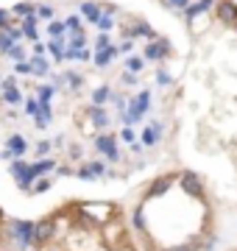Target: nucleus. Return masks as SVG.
<instances>
[{
    "label": "nucleus",
    "mask_w": 237,
    "mask_h": 251,
    "mask_svg": "<svg viewBox=\"0 0 237 251\" xmlns=\"http://www.w3.org/2000/svg\"><path fill=\"white\" fill-rule=\"evenodd\" d=\"M173 181H176L173 173H167V176H162V179H154V181H151V187L145 190V198H159V196H165L167 190L173 187Z\"/></svg>",
    "instance_id": "nucleus-5"
},
{
    "label": "nucleus",
    "mask_w": 237,
    "mask_h": 251,
    "mask_svg": "<svg viewBox=\"0 0 237 251\" xmlns=\"http://www.w3.org/2000/svg\"><path fill=\"white\" fill-rule=\"evenodd\" d=\"M118 45H109L103 48V50H95V67H106V64L112 62V59H118Z\"/></svg>",
    "instance_id": "nucleus-11"
},
{
    "label": "nucleus",
    "mask_w": 237,
    "mask_h": 251,
    "mask_svg": "<svg viewBox=\"0 0 237 251\" xmlns=\"http://www.w3.org/2000/svg\"><path fill=\"white\" fill-rule=\"evenodd\" d=\"M87 168H90L92 179H98L100 173H103V162H90V165H87Z\"/></svg>",
    "instance_id": "nucleus-37"
},
{
    "label": "nucleus",
    "mask_w": 237,
    "mask_h": 251,
    "mask_svg": "<svg viewBox=\"0 0 237 251\" xmlns=\"http://www.w3.org/2000/svg\"><path fill=\"white\" fill-rule=\"evenodd\" d=\"M84 42H87V36H84V31H78V34H73V39H70V48H84Z\"/></svg>",
    "instance_id": "nucleus-36"
},
{
    "label": "nucleus",
    "mask_w": 237,
    "mask_h": 251,
    "mask_svg": "<svg viewBox=\"0 0 237 251\" xmlns=\"http://www.w3.org/2000/svg\"><path fill=\"white\" fill-rule=\"evenodd\" d=\"M45 50H47V45L37 39V42H34V56H45Z\"/></svg>",
    "instance_id": "nucleus-43"
},
{
    "label": "nucleus",
    "mask_w": 237,
    "mask_h": 251,
    "mask_svg": "<svg viewBox=\"0 0 237 251\" xmlns=\"http://www.w3.org/2000/svg\"><path fill=\"white\" fill-rule=\"evenodd\" d=\"M11 234L20 249H28L34 243V224L31 221H11Z\"/></svg>",
    "instance_id": "nucleus-2"
},
{
    "label": "nucleus",
    "mask_w": 237,
    "mask_h": 251,
    "mask_svg": "<svg viewBox=\"0 0 237 251\" xmlns=\"http://www.w3.org/2000/svg\"><path fill=\"white\" fill-rule=\"evenodd\" d=\"M28 171H31V176H34V179H39V176H45V173L56 171V162H53V159L34 162V165H28Z\"/></svg>",
    "instance_id": "nucleus-14"
},
{
    "label": "nucleus",
    "mask_w": 237,
    "mask_h": 251,
    "mask_svg": "<svg viewBox=\"0 0 237 251\" xmlns=\"http://www.w3.org/2000/svg\"><path fill=\"white\" fill-rule=\"evenodd\" d=\"M47 50L56 56V62H64V39L62 36H53V39L47 42Z\"/></svg>",
    "instance_id": "nucleus-17"
},
{
    "label": "nucleus",
    "mask_w": 237,
    "mask_h": 251,
    "mask_svg": "<svg viewBox=\"0 0 237 251\" xmlns=\"http://www.w3.org/2000/svg\"><path fill=\"white\" fill-rule=\"evenodd\" d=\"M131 45H134V42H131V39L126 36V39L120 42V48H118V50H123V53H128V50H131Z\"/></svg>",
    "instance_id": "nucleus-48"
},
{
    "label": "nucleus",
    "mask_w": 237,
    "mask_h": 251,
    "mask_svg": "<svg viewBox=\"0 0 237 251\" xmlns=\"http://www.w3.org/2000/svg\"><path fill=\"white\" fill-rule=\"evenodd\" d=\"M11 45H14V39H11L9 31H0V53H9Z\"/></svg>",
    "instance_id": "nucleus-21"
},
{
    "label": "nucleus",
    "mask_w": 237,
    "mask_h": 251,
    "mask_svg": "<svg viewBox=\"0 0 237 251\" xmlns=\"http://www.w3.org/2000/svg\"><path fill=\"white\" fill-rule=\"evenodd\" d=\"M9 23H11V20H9V11H6V9H0V31H3V28L9 25Z\"/></svg>",
    "instance_id": "nucleus-46"
},
{
    "label": "nucleus",
    "mask_w": 237,
    "mask_h": 251,
    "mask_svg": "<svg viewBox=\"0 0 237 251\" xmlns=\"http://www.w3.org/2000/svg\"><path fill=\"white\" fill-rule=\"evenodd\" d=\"M25 168H28V165L23 159H14V162H11V176H14V179H17V176H23V173H25Z\"/></svg>",
    "instance_id": "nucleus-26"
},
{
    "label": "nucleus",
    "mask_w": 237,
    "mask_h": 251,
    "mask_svg": "<svg viewBox=\"0 0 237 251\" xmlns=\"http://www.w3.org/2000/svg\"><path fill=\"white\" fill-rule=\"evenodd\" d=\"M53 237V221H39V224H34V243L37 246H45L47 240Z\"/></svg>",
    "instance_id": "nucleus-7"
},
{
    "label": "nucleus",
    "mask_w": 237,
    "mask_h": 251,
    "mask_svg": "<svg viewBox=\"0 0 237 251\" xmlns=\"http://www.w3.org/2000/svg\"><path fill=\"white\" fill-rule=\"evenodd\" d=\"M165 6H170V9H187L190 6V0H162Z\"/></svg>",
    "instance_id": "nucleus-35"
},
{
    "label": "nucleus",
    "mask_w": 237,
    "mask_h": 251,
    "mask_svg": "<svg viewBox=\"0 0 237 251\" xmlns=\"http://www.w3.org/2000/svg\"><path fill=\"white\" fill-rule=\"evenodd\" d=\"M31 70L37 73V75H47V70H50V62H47L45 56H34V59H31Z\"/></svg>",
    "instance_id": "nucleus-18"
},
{
    "label": "nucleus",
    "mask_w": 237,
    "mask_h": 251,
    "mask_svg": "<svg viewBox=\"0 0 237 251\" xmlns=\"http://www.w3.org/2000/svg\"><path fill=\"white\" fill-rule=\"evenodd\" d=\"M95 151H100L106 159H112V162H118L120 159V151H118V140L112 134H98L95 137Z\"/></svg>",
    "instance_id": "nucleus-4"
},
{
    "label": "nucleus",
    "mask_w": 237,
    "mask_h": 251,
    "mask_svg": "<svg viewBox=\"0 0 237 251\" xmlns=\"http://www.w3.org/2000/svg\"><path fill=\"white\" fill-rule=\"evenodd\" d=\"M131 224L137 226L140 232H142V229H145V218H142V209H134V218H131Z\"/></svg>",
    "instance_id": "nucleus-32"
},
{
    "label": "nucleus",
    "mask_w": 237,
    "mask_h": 251,
    "mask_svg": "<svg viewBox=\"0 0 237 251\" xmlns=\"http://www.w3.org/2000/svg\"><path fill=\"white\" fill-rule=\"evenodd\" d=\"M53 92H56V87H39V100H50Z\"/></svg>",
    "instance_id": "nucleus-38"
},
{
    "label": "nucleus",
    "mask_w": 237,
    "mask_h": 251,
    "mask_svg": "<svg viewBox=\"0 0 237 251\" xmlns=\"http://www.w3.org/2000/svg\"><path fill=\"white\" fill-rule=\"evenodd\" d=\"M50 148H53V143H50V140H47V143L42 140V143L37 145V153H39V156H47V153H50Z\"/></svg>",
    "instance_id": "nucleus-39"
},
{
    "label": "nucleus",
    "mask_w": 237,
    "mask_h": 251,
    "mask_svg": "<svg viewBox=\"0 0 237 251\" xmlns=\"http://www.w3.org/2000/svg\"><path fill=\"white\" fill-rule=\"evenodd\" d=\"M212 6H215V0H198V3H192V6H187V9H184V17H187V20H195L201 11L212 9Z\"/></svg>",
    "instance_id": "nucleus-15"
},
{
    "label": "nucleus",
    "mask_w": 237,
    "mask_h": 251,
    "mask_svg": "<svg viewBox=\"0 0 237 251\" xmlns=\"http://www.w3.org/2000/svg\"><path fill=\"white\" fill-rule=\"evenodd\" d=\"M6 56H11V59H23L25 53H23V48H20V45H11V50Z\"/></svg>",
    "instance_id": "nucleus-44"
},
{
    "label": "nucleus",
    "mask_w": 237,
    "mask_h": 251,
    "mask_svg": "<svg viewBox=\"0 0 237 251\" xmlns=\"http://www.w3.org/2000/svg\"><path fill=\"white\" fill-rule=\"evenodd\" d=\"M156 84H159V87H170V84H173V75L167 70H156Z\"/></svg>",
    "instance_id": "nucleus-24"
},
{
    "label": "nucleus",
    "mask_w": 237,
    "mask_h": 251,
    "mask_svg": "<svg viewBox=\"0 0 237 251\" xmlns=\"http://www.w3.org/2000/svg\"><path fill=\"white\" fill-rule=\"evenodd\" d=\"M235 31H237V23H235Z\"/></svg>",
    "instance_id": "nucleus-50"
},
{
    "label": "nucleus",
    "mask_w": 237,
    "mask_h": 251,
    "mask_svg": "<svg viewBox=\"0 0 237 251\" xmlns=\"http://www.w3.org/2000/svg\"><path fill=\"white\" fill-rule=\"evenodd\" d=\"M0 100H3V103H9V106H17L20 100H23V95L17 92L14 84H3V87H0Z\"/></svg>",
    "instance_id": "nucleus-10"
},
{
    "label": "nucleus",
    "mask_w": 237,
    "mask_h": 251,
    "mask_svg": "<svg viewBox=\"0 0 237 251\" xmlns=\"http://www.w3.org/2000/svg\"><path fill=\"white\" fill-rule=\"evenodd\" d=\"M148 103H151V92H148V90H142V92L137 95V98H134L131 103H128L131 109L126 112V126H134L137 120H142V115H145L148 109H151Z\"/></svg>",
    "instance_id": "nucleus-1"
},
{
    "label": "nucleus",
    "mask_w": 237,
    "mask_h": 251,
    "mask_svg": "<svg viewBox=\"0 0 237 251\" xmlns=\"http://www.w3.org/2000/svg\"><path fill=\"white\" fill-rule=\"evenodd\" d=\"M70 156H73V159H78V156H81V148H78V145H73V148H70Z\"/></svg>",
    "instance_id": "nucleus-49"
},
{
    "label": "nucleus",
    "mask_w": 237,
    "mask_h": 251,
    "mask_svg": "<svg viewBox=\"0 0 237 251\" xmlns=\"http://www.w3.org/2000/svg\"><path fill=\"white\" fill-rule=\"evenodd\" d=\"M126 67H128L131 73H142V67H145V62H142L140 56H128V59H126Z\"/></svg>",
    "instance_id": "nucleus-20"
},
{
    "label": "nucleus",
    "mask_w": 237,
    "mask_h": 251,
    "mask_svg": "<svg viewBox=\"0 0 237 251\" xmlns=\"http://www.w3.org/2000/svg\"><path fill=\"white\" fill-rule=\"evenodd\" d=\"M64 28H67V31H73V34H78V31H81V20L75 17V14H70V17L64 20Z\"/></svg>",
    "instance_id": "nucleus-25"
},
{
    "label": "nucleus",
    "mask_w": 237,
    "mask_h": 251,
    "mask_svg": "<svg viewBox=\"0 0 237 251\" xmlns=\"http://www.w3.org/2000/svg\"><path fill=\"white\" fill-rule=\"evenodd\" d=\"M165 56H170V42H167V39L151 42V45L145 48V59L148 62H162Z\"/></svg>",
    "instance_id": "nucleus-6"
},
{
    "label": "nucleus",
    "mask_w": 237,
    "mask_h": 251,
    "mask_svg": "<svg viewBox=\"0 0 237 251\" xmlns=\"http://www.w3.org/2000/svg\"><path fill=\"white\" fill-rule=\"evenodd\" d=\"M112 45V36L106 34V31H103V34L98 36V39H95V50H103V48H109Z\"/></svg>",
    "instance_id": "nucleus-27"
},
{
    "label": "nucleus",
    "mask_w": 237,
    "mask_h": 251,
    "mask_svg": "<svg viewBox=\"0 0 237 251\" xmlns=\"http://www.w3.org/2000/svg\"><path fill=\"white\" fill-rule=\"evenodd\" d=\"M120 137H123L126 143H134V128H131V126H126V128L120 131Z\"/></svg>",
    "instance_id": "nucleus-42"
},
{
    "label": "nucleus",
    "mask_w": 237,
    "mask_h": 251,
    "mask_svg": "<svg viewBox=\"0 0 237 251\" xmlns=\"http://www.w3.org/2000/svg\"><path fill=\"white\" fill-rule=\"evenodd\" d=\"M37 17H42V20H53V6H37Z\"/></svg>",
    "instance_id": "nucleus-29"
},
{
    "label": "nucleus",
    "mask_w": 237,
    "mask_h": 251,
    "mask_svg": "<svg viewBox=\"0 0 237 251\" xmlns=\"http://www.w3.org/2000/svg\"><path fill=\"white\" fill-rule=\"evenodd\" d=\"M81 14H84V20H87V23H98L100 6H98V3H81Z\"/></svg>",
    "instance_id": "nucleus-16"
},
{
    "label": "nucleus",
    "mask_w": 237,
    "mask_h": 251,
    "mask_svg": "<svg viewBox=\"0 0 237 251\" xmlns=\"http://www.w3.org/2000/svg\"><path fill=\"white\" fill-rule=\"evenodd\" d=\"M14 73H20V75H28V73H34V70H31V62H23V59H20V62L14 64Z\"/></svg>",
    "instance_id": "nucleus-33"
},
{
    "label": "nucleus",
    "mask_w": 237,
    "mask_h": 251,
    "mask_svg": "<svg viewBox=\"0 0 237 251\" xmlns=\"http://www.w3.org/2000/svg\"><path fill=\"white\" fill-rule=\"evenodd\" d=\"M112 25H115V20H112L109 14H100V17H98V28H100V31H112Z\"/></svg>",
    "instance_id": "nucleus-28"
},
{
    "label": "nucleus",
    "mask_w": 237,
    "mask_h": 251,
    "mask_svg": "<svg viewBox=\"0 0 237 251\" xmlns=\"http://www.w3.org/2000/svg\"><path fill=\"white\" fill-rule=\"evenodd\" d=\"M123 84H126V87H134V84H137V78H134V73L131 70L123 73Z\"/></svg>",
    "instance_id": "nucleus-45"
},
{
    "label": "nucleus",
    "mask_w": 237,
    "mask_h": 251,
    "mask_svg": "<svg viewBox=\"0 0 237 251\" xmlns=\"http://www.w3.org/2000/svg\"><path fill=\"white\" fill-rule=\"evenodd\" d=\"M64 81L70 84V90H81V84H84V78L78 75V73H67V75H64Z\"/></svg>",
    "instance_id": "nucleus-23"
},
{
    "label": "nucleus",
    "mask_w": 237,
    "mask_h": 251,
    "mask_svg": "<svg viewBox=\"0 0 237 251\" xmlns=\"http://www.w3.org/2000/svg\"><path fill=\"white\" fill-rule=\"evenodd\" d=\"M45 190H50V179H42L39 176V181L34 184V193H45Z\"/></svg>",
    "instance_id": "nucleus-40"
},
{
    "label": "nucleus",
    "mask_w": 237,
    "mask_h": 251,
    "mask_svg": "<svg viewBox=\"0 0 237 251\" xmlns=\"http://www.w3.org/2000/svg\"><path fill=\"white\" fill-rule=\"evenodd\" d=\"M6 148L11 151V156H14V159H23V156H25V151H28V140H25V137H20V134H11L9 140H6Z\"/></svg>",
    "instance_id": "nucleus-9"
},
{
    "label": "nucleus",
    "mask_w": 237,
    "mask_h": 251,
    "mask_svg": "<svg viewBox=\"0 0 237 251\" xmlns=\"http://www.w3.org/2000/svg\"><path fill=\"white\" fill-rule=\"evenodd\" d=\"M179 184H182V193H187L190 198H201V196H204V181L198 179V173L184 171L182 176H179Z\"/></svg>",
    "instance_id": "nucleus-3"
},
{
    "label": "nucleus",
    "mask_w": 237,
    "mask_h": 251,
    "mask_svg": "<svg viewBox=\"0 0 237 251\" xmlns=\"http://www.w3.org/2000/svg\"><path fill=\"white\" fill-rule=\"evenodd\" d=\"M109 95H112V90H109V87H98V90L92 92V103H98V106H103V103L109 100Z\"/></svg>",
    "instance_id": "nucleus-19"
},
{
    "label": "nucleus",
    "mask_w": 237,
    "mask_h": 251,
    "mask_svg": "<svg viewBox=\"0 0 237 251\" xmlns=\"http://www.w3.org/2000/svg\"><path fill=\"white\" fill-rule=\"evenodd\" d=\"M109 98H112V103L118 106V112H126V98H123V95H118V92H112Z\"/></svg>",
    "instance_id": "nucleus-34"
},
{
    "label": "nucleus",
    "mask_w": 237,
    "mask_h": 251,
    "mask_svg": "<svg viewBox=\"0 0 237 251\" xmlns=\"http://www.w3.org/2000/svg\"><path fill=\"white\" fill-rule=\"evenodd\" d=\"M25 112L37 117V115H39V100H37V98H28V100H25Z\"/></svg>",
    "instance_id": "nucleus-30"
},
{
    "label": "nucleus",
    "mask_w": 237,
    "mask_h": 251,
    "mask_svg": "<svg viewBox=\"0 0 237 251\" xmlns=\"http://www.w3.org/2000/svg\"><path fill=\"white\" fill-rule=\"evenodd\" d=\"M165 251H198L192 243H179V246H170V249H165Z\"/></svg>",
    "instance_id": "nucleus-41"
},
{
    "label": "nucleus",
    "mask_w": 237,
    "mask_h": 251,
    "mask_svg": "<svg viewBox=\"0 0 237 251\" xmlns=\"http://www.w3.org/2000/svg\"><path fill=\"white\" fill-rule=\"evenodd\" d=\"M218 20L226 23V25H235L237 23V6L232 3V0H220L218 3Z\"/></svg>",
    "instance_id": "nucleus-8"
},
{
    "label": "nucleus",
    "mask_w": 237,
    "mask_h": 251,
    "mask_svg": "<svg viewBox=\"0 0 237 251\" xmlns=\"http://www.w3.org/2000/svg\"><path fill=\"white\" fill-rule=\"evenodd\" d=\"M78 179H84V181H95V179H92V173H90V168H87V165H84L81 171H78Z\"/></svg>",
    "instance_id": "nucleus-47"
},
{
    "label": "nucleus",
    "mask_w": 237,
    "mask_h": 251,
    "mask_svg": "<svg viewBox=\"0 0 237 251\" xmlns=\"http://www.w3.org/2000/svg\"><path fill=\"white\" fill-rule=\"evenodd\" d=\"M47 31H50V36H62L64 34V25H62V23H56V20H50V23H47Z\"/></svg>",
    "instance_id": "nucleus-31"
},
{
    "label": "nucleus",
    "mask_w": 237,
    "mask_h": 251,
    "mask_svg": "<svg viewBox=\"0 0 237 251\" xmlns=\"http://www.w3.org/2000/svg\"><path fill=\"white\" fill-rule=\"evenodd\" d=\"M159 140H162V123L145 126V131H142V145H156Z\"/></svg>",
    "instance_id": "nucleus-13"
},
{
    "label": "nucleus",
    "mask_w": 237,
    "mask_h": 251,
    "mask_svg": "<svg viewBox=\"0 0 237 251\" xmlns=\"http://www.w3.org/2000/svg\"><path fill=\"white\" fill-rule=\"evenodd\" d=\"M90 120H92L95 128H106V126H109V115H106L103 106H98V103H92L90 106Z\"/></svg>",
    "instance_id": "nucleus-12"
},
{
    "label": "nucleus",
    "mask_w": 237,
    "mask_h": 251,
    "mask_svg": "<svg viewBox=\"0 0 237 251\" xmlns=\"http://www.w3.org/2000/svg\"><path fill=\"white\" fill-rule=\"evenodd\" d=\"M14 14H23V17L37 14V6H34V3H17V6H14Z\"/></svg>",
    "instance_id": "nucleus-22"
}]
</instances>
